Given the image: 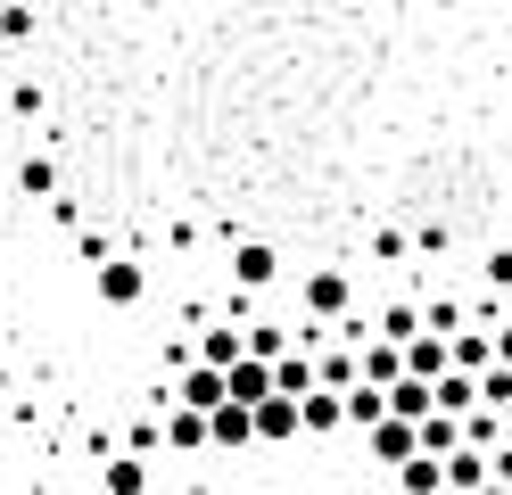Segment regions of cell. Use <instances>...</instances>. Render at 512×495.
Segmentation results:
<instances>
[{
	"label": "cell",
	"instance_id": "obj_1",
	"mask_svg": "<svg viewBox=\"0 0 512 495\" xmlns=\"http://www.w3.org/2000/svg\"><path fill=\"white\" fill-rule=\"evenodd\" d=\"M298 306H306V322H339V314H356V281H347L339 264H314L298 281Z\"/></svg>",
	"mask_w": 512,
	"mask_h": 495
},
{
	"label": "cell",
	"instance_id": "obj_2",
	"mask_svg": "<svg viewBox=\"0 0 512 495\" xmlns=\"http://www.w3.org/2000/svg\"><path fill=\"white\" fill-rule=\"evenodd\" d=\"M91 297H100V306H141L149 297V264L141 256H100V273H91Z\"/></svg>",
	"mask_w": 512,
	"mask_h": 495
},
{
	"label": "cell",
	"instance_id": "obj_3",
	"mask_svg": "<svg viewBox=\"0 0 512 495\" xmlns=\"http://www.w3.org/2000/svg\"><path fill=\"white\" fill-rule=\"evenodd\" d=\"M248 446H256V405H232V396H223L207 413V454H248Z\"/></svg>",
	"mask_w": 512,
	"mask_h": 495
},
{
	"label": "cell",
	"instance_id": "obj_4",
	"mask_svg": "<svg viewBox=\"0 0 512 495\" xmlns=\"http://www.w3.org/2000/svg\"><path fill=\"white\" fill-rule=\"evenodd\" d=\"M273 281H281V248H273V240H240V248H232V289L265 297Z\"/></svg>",
	"mask_w": 512,
	"mask_h": 495
},
{
	"label": "cell",
	"instance_id": "obj_5",
	"mask_svg": "<svg viewBox=\"0 0 512 495\" xmlns=\"http://www.w3.org/2000/svg\"><path fill=\"white\" fill-rule=\"evenodd\" d=\"M347 413H339V388H306L298 396V438H339Z\"/></svg>",
	"mask_w": 512,
	"mask_h": 495
},
{
	"label": "cell",
	"instance_id": "obj_6",
	"mask_svg": "<svg viewBox=\"0 0 512 495\" xmlns=\"http://www.w3.org/2000/svg\"><path fill=\"white\" fill-rule=\"evenodd\" d=\"M364 454L380 462V471H397L405 454H422V446H413V421H397V413H389V421H372V429H364Z\"/></svg>",
	"mask_w": 512,
	"mask_h": 495
},
{
	"label": "cell",
	"instance_id": "obj_7",
	"mask_svg": "<svg viewBox=\"0 0 512 495\" xmlns=\"http://www.w3.org/2000/svg\"><path fill=\"white\" fill-rule=\"evenodd\" d=\"M100 495H149V454H133V446L108 454L100 462Z\"/></svg>",
	"mask_w": 512,
	"mask_h": 495
},
{
	"label": "cell",
	"instance_id": "obj_8",
	"mask_svg": "<svg viewBox=\"0 0 512 495\" xmlns=\"http://www.w3.org/2000/svg\"><path fill=\"white\" fill-rule=\"evenodd\" d=\"M223 396H232V405H265V396H273V363H256V355H240L232 372H223Z\"/></svg>",
	"mask_w": 512,
	"mask_h": 495
},
{
	"label": "cell",
	"instance_id": "obj_9",
	"mask_svg": "<svg viewBox=\"0 0 512 495\" xmlns=\"http://www.w3.org/2000/svg\"><path fill=\"white\" fill-rule=\"evenodd\" d=\"M174 405H190V413H215V405H223V372H215V363H190V372L174 380Z\"/></svg>",
	"mask_w": 512,
	"mask_h": 495
},
{
	"label": "cell",
	"instance_id": "obj_10",
	"mask_svg": "<svg viewBox=\"0 0 512 495\" xmlns=\"http://www.w3.org/2000/svg\"><path fill=\"white\" fill-rule=\"evenodd\" d=\"M298 438V396H265L256 405V446H290Z\"/></svg>",
	"mask_w": 512,
	"mask_h": 495
},
{
	"label": "cell",
	"instance_id": "obj_11",
	"mask_svg": "<svg viewBox=\"0 0 512 495\" xmlns=\"http://www.w3.org/2000/svg\"><path fill=\"white\" fill-rule=\"evenodd\" d=\"M446 363H455V372H471V380H479V372H488V363H496V339H488V330H471V322H463L455 339H446Z\"/></svg>",
	"mask_w": 512,
	"mask_h": 495
},
{
	"label": "cell",
	"instance_id": "obj_12",
	"mask_svg": "<svg viewBox=\"0 0 512 495\" xmlns=\"http://www.w3.org/2000/svg\"><path fill=\"white\" fill-rule=\"evenodd\" d=\"M339 413H347V429H372V421H389V388H372V380L339 388Z\"/></svg>",
	"mask_w": 512,
	"mask_h": 495
},
{
	"label": "cell",
	"instance_id": "obj_13",
	"mask_svg": "<svg viewBox=\"0 0 512 495\" xmlns=\"http://www.w3.org/2000/svg\"><path fill=\"white\" fill-rule=\"evenodd\" d=\"M306 388H323V380H314V355L306 347H281L273 355V396H306Z\"/></svg>",
	"mask_w": 512,
	"mask_h": 495
},
{
	"label": "cell",
	"instance_id": "obj_14",
	"mask_svg": "<svg viewBox=\"0 0 512 495\" xmlns=\"http://www.w3.org/2000/svg\"><path fill=\"white\" fill-rule=\"evenodd\" d=\"M157 429H166V446H174V454H207V413L166 405V421H157Z\"/></svg>",
	"mask_w": 512,
	"mask_h": 495
},
{
	"label": "cell",
	"instance_id": "obj_15",
	"mask_svg": "<svg viewBox=\"0 0 512 495\" xmlns=\"http://www.w3.org/2000/svg\"><path fill=\"white\" fill-rule=\"evenodd\" d=\"M438 372H455V363H446V339L413 330V339H405V380H438Z\"/></svg>",
	"mask_w": 512,
	"mask_h": 495
},
{
	"label": "cell",
	"instance_id": "obj_16",
	"mask_svg": "<svg viewBox=\"0 0 512 495\" xmlns=\"http://www.w3.org/2000/svg\"><path fill=\"white\" fill-rule=\"evenodd\" d=\"M42 33V9L34 0H0V50H25Z\"/></svg>",
	"mask_w": 512,
	"mask_h": 495
},
{
	"label": "cell",
	"instance_id": "obj_17",
	"mask_svg": "<svg viewBox=\"0 0 512 495\" xmlns=\"http://www.w3.org/2000/svg\"><path fill=\"white\" fill-rule=\"evenodd\" d=\"M430 405H438V413H455V421H463V413L479 405V380H471V372H438V380H430Z\"/></svg>",
	"mask_w": 512,
	"mask_h": 495
},
{
	"label": "cell",
	"instance_id": "obj_18",
	"mask_svg": "<svg viewBox=\"0 0 512 495\" xmlns=\"http://www.w3.org/2000/svg\"><path fill=\"white\" fill-rule=\"evenodd\" d=\"M248 347H240V322H215V330H199V363H215V372H232Z\"/></svg>",
	"mask_w": 512,
	"mask_h": 495
},
{
	"label": "cell",
	"instance_id": "obj_19",
	"mask_svg": "<svg viewBox=\"0 0 512 495\" xmlns=\"http://www.w3.org/2000/svg\"><path fill=\"white\" fill-rule=\"evenodd\" d=\"M438 487H446L438 454H405V462H397V495H438Z\"/></svg>",
	"mask_w": 512,
	"mask_h": 495
},
{
	"label": "cell",
	"instance_id": "obj_20",
	"mask_svg": "<svg viewBox=\"0 0 512 495\" xmlns=\"http://www.w3.org/2000/svg\"><path fill=\"white\" fill-rule=\"evenodd\" d=\"M438 471H446V487H455V495H471L479 479H488V454H471V446H455V454L438 462Z\"/></svg>",
	"mask_w": 512,
	"mask_h": 495
},
{
	"label": "cell",
	"instance_id": "obj_21",
	"mask_svg": "<svg viewBox=\"0 0 512 495\" xmlns=\"http://www.w3.org/2000/svg\"><path fill=\"white\" fill-rule=\"evenodd\" d=\"M463 446H471V454H488V446H504V413H488V405H471V413H463Z\"/></svg>",
	"mask_w": 512,
	"mask_h": 495
},
{
	"label": "cell",
	"instance_id": "obj_22",
	"mask_svg": "<svg viewBox=\"0 0 512 495\" xmlns=\"http://www.w3.org/2000/svg\"><path fill=\"white\" fill-rule=\"evenodd\" d=\"M17 198H58V157H25L17 165Z\"/></svg>",
	"mask_w": 512,
	"mask_h": 495
},
{
	"label": "cell",
	"instance_id": "obj_23",
	"mask_svg": "<svg viewBox=\"0 0 512 495\" xmlns=\"http://www.w3.org/2000/svg\"><path fill=\"white\" fill-rule=\"evenodd\" d=\"M389 413H397V421H422V413H430V380H405V372H397V380H389Z\"/></svg>",
	"mask_w": 512,
	"mask_h": 495
},
{
	"label": "cell",
	"instance_id": "obj_24",
	"mask_svg": "<svg viewBox=\"0 0 512 495\" xmlns=\"http://www.w3.org/2000/svg\"><path fill=\"white\" fill-rule=\"evenodd\" d=\"M463 322H471V314L455 306V297H430V306H422V330H430V339H455Z\"/></svg>",
	"mask_w": 512,
	"mask_h": 495
},
{
	"label": "cell",
	"instance_id": "obj_25",
	"mask_svg": "<svg viewBox=\"0 0 512 495\" xmlns=\"http://www.w3.org/2000/svg\"><path fill=\"white\" fill-rule=\"evenodd\" d=\"M372 330H380V339H397V347H405L413 330H422V306H413V297H405V306H389V314H380Z\"/></svg>",
	"mask_w": 512,
	"mask_h": 495
},
{
	"label": "cell",
	"instance_id": "obj_26",
	"mask_svg": "<svg viewBox=\"0 0 512 495\" xmlns=\"http://www.w3.org/2000/svg\"><path fill=\"white\" fill-rule=\"evenodd\" d=\"M488 289H496V297H512V248H496V256H488Z\"/></svg>",
	"mask_w": 512,
	"mask_h": 495
},
{
	"label": "cell",
	"instance_id": "obj_27",
	"mask_svg": "<svg viewBox=\"0 0 512 495\" xmlns=\"http://www.w3.org/2000/svg\"><path fill=\"white\" fill-rule=\"evenodd\" d=\"M488 339H496V363H512V322H496Z\"/></svg>",
	"mask_w": 512,
	"mask_h": 495
},
{
	"label": "cell",
	"instance_id": "obj_28",
	"mask_svg": "<svg viewBox=\"0 0 512 495\" xmlns=\"http://www.w3.org/2000/svg\"><path fill=\"white\" fill-rule=\"evenodd\" d=\"M471 495H512V487H504V479H479V487H471Z\"/></svg>",
	"mask_w": 512,
	"mask_h": 495
},
{
	"label": "cell",
	"instance_id": "obj_29",
	"mask_svg": "<svg viewBox=\"0 0 512 495\" xmlns=\"http://www.w3.org/2000/svg\"><path fill=\"white\" fill-rule=\"evenodd\" d=\"M182 495H215V487H207V479H190V487H182Z\"/></svg>",
	"mask_w": 512,
	"mask_h": 495
},
{
	"label": "cell",
	"instance_id": "obj_30",
	"mask_svg": "<svg viewBox=\"0 0 512 495\" xmlns=\"http://www.w3.org/2000/svg\"><path fill=\"white\" fill-rule=\"evenodd\" d=\"M438 495H455V487H438Z\"/></svg>",
	"mask_w": 512,
	"mask_h": 495
},
{
	"label": "cell",
	"instance_id": "obj_31",
	"mask_svg": "<svg viewBox=\"0 0 512 495\" xmlns=\"http://www.w3.org/2000/svg\"><path fill=\"white\" fill-rule=\"evenodd\" d=\"M149 495H157V487H149Z\"/></svg>",
	"mask_w": 512,
	"mask_h": 495
}]
</instances>
